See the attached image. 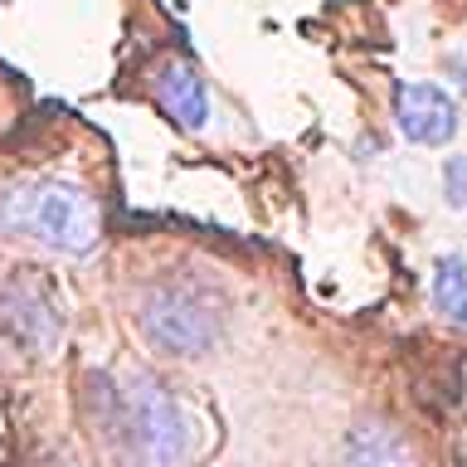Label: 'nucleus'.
Returning a JSON list of instances; mask_svg holds the SVG:
<instances>
[{
	"mask_svg": "<svg viewBox=\"0 0 467 467\" xmlns=\"http://www.w3.org/2000/svg\"><path fill=\"white\" fill-rule=\"evenodd\" d=\"M433 306L448 321L467 327V258L462 254H443L433 263Z\"/></svg>",
	"mask_w": 467,
	"mask_h": 467,
	"instance_id": "6e6552de",
	"label": "nucleus"
},
{
	"mask_svg": "<svg viewBox=\"0 0 467 467\" xmlns=\"http://www.w3.org/2000/svg\"><path fill=\"white\" fill-rule=\"evenodd\" d=\"M443 195H448L452 210L467 204V156H448L443 161Z\"/></svg>",
	"mask_w": 467,
	"mask_h": 467,
	"instance_id": "1a4fd4ad",
	"label": "nucleus"
},
{
	"mask_svg": "<svg viewBox=\"0 0 467 467\" xmlns=\"http://www.w3.org/2000/svg\"><path fill=\"white\" fill-rule=\"evenodd\" d=\"M156 102L181 127H190V131H200L204 122H210V93H204V78L195 73V64H185V58L161 64V73H156Z\"/></svg>",
	"mask_w": 467,
	"mask_h": 467,
	"instance_id": "0eeeda50",
	"label": "nucleus"
},
{
	"mask_svg": "<svg viewBox=\"0 0 467 467\" xmlns=\"http://www.w3.org/2000/svg\"><path fill=\"white\" fill-rule=\"evenodd\" d=\"M341 462L346 467H419V452L404 429H394L385 419H365L346 433Z\"/></svg>",
	"mask_w": 467,
	"mask_h": 467,
	"instance_id": "423d86ee",
	"label": "nucleus"
},
{
	"mask_svg": "<svg viewBox=\"0 0 467 467\" xmlns=\"http://www.w3.org/2000/svg\"><path fill=\"white\" fill-rule=\"evenodd\" d=\"M64 467H78V462H64Z\"/></svg>",
	"mask_w": 467,
	"mask_h": 467,
	"instance_id": "9b49d317",
	"label": "nucleus"
},
{
	"mask_svg": "<svg viewBox=\"0 0 467 467\" xmlns=\"http://www.w3.org/2000/svg\"><path fill=\"white\" fill-rule=\"evenodd\" d=\"M400 131L414 146H448L458 137V102L438 83H400Z\"/></svg>",
	"mask_w": 467,
	"mask_h": 467,
	"instance_id": "20e7f679",
	"label": "nucleus"
},
{
	"mask_svg": "<svg viewBox=\"0 0 467 467\" xmlns=\"http://www.w3.org/2000/svg\"><path fill=\"white\" fill-rule=\"evenodd\" d=\"M462 467H467V462H462Z\"/></svg>",
	"mask_w": 467,
	"mask_h": 467,
	"instance_id": "f8f14e48",
	"label": "nucleus"
},
{
	"mask_svg": "<svg viewBox=\"0 0 467 467\" xmlns=\"http://www.w3.org/2000/svg\"><path fill=\"white\" fill-rule=\"evenodd\" d=\"M137 327L161 356H204L224 331V306L204 283L171 277L137 302Z\"/></svg>",
	"mask_w": 467,
	"mask_h": 467,
	"instance_id": "7ed1b4c3",
	"label": "nucleus"
},
{
	"mask_svg": "<svg viewBox=\"0 0 467 467\" xmlns=\"http://www.w3.org/2000/svg\"><path fill=\"white\" fill-rule=\"evenodd\" d=\"M0 336L15 350H25V356H44L58 341V317L35 287L10 283V287H0Z\"/></svg>",
	"mask_w": 467,
	"mask_h": 467,
	"instance_id": "39448f33",
	"label": "nucleus"
},
{
	"mask_svg": "<svg viewBox=\"0 0 467 467\" xmlns=\"http://www.w3.org/2000/svg\"><path fill=\"white\" fill-rule=\"evenodd\" d=\"M0 229L39 239L54 254H88L98 244V210L68 181H25L0 195Z\"/></svg>",
	"mask_w": 467,
	"mask_h": 467,
	"instance_id": "f03ea898",
	"label": "nucleus"
},
{
	"mask_svg": "<svg viewBox=\"0 0 467 467\" xmlns=\"http://www.w3.org/2000/svg\"><path fill=\"white\" fill-rule=\"evenodd\" d=\"M93 400L117 467H185L200 443L195 414L175 400L166 379L131 375L117 385L112 375H93Z\"/></svg>",
	"mask_w": 467,
	"mask_h": 467,
	"instance_id": "f257e3e1",
	"label": "nucleus"
},
{
	"mask_svg": "<svg viewBox=\"0 0 467 467\" xmlns=\"http://www.w3.org/2000/svg\"><path fill=\"white\" fill-rule=\"evenodd\" d=\"M452 73H458V88H462V98H467V64H452Z\"/></svg>",
	"mask_w": 467,
	"mask_h": 467,
	"instance_id": "9d476101",
	"label": "nucleus"
}]
</instances>
